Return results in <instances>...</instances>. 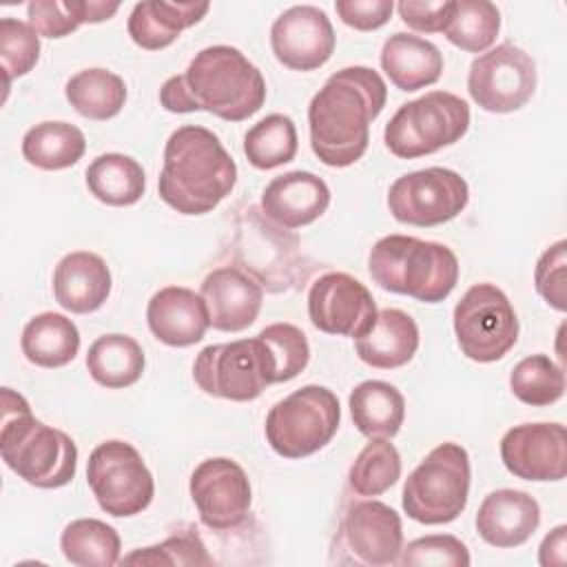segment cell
<instances>
[{"mask_svg":"<svg viewBox=\"0 0 567 567\" xmlns=\"http://www.w3.org/2000/svg\"><path fill=\"white\" fill-rule=\"evenodd\" d=\"M385 100L388 86L374 69L354 64L332 73L308 104L310 146L319 162L346 168L361 159Z\"/></svg>","mask_w":567,"mask_h":567,"instance_id":"obj_1","label":"cell"},{"mask_svg":"<svg viewBox=\"0 0 567 567\" xmlns=\"http://www.w3.org/2000/svg\"><path fill=\"white\" fill-rule=\"evenodd\" d=\"M266 102L261 71L235 47L213 44L195 53L186 71L159 89V104L171 113L206 111L226 122H244Z\"/></svg>","mask_w":567,"mask_h":567,"instance_id":"obj_2","label":"cell"},{"mask_svg":"<svg viewBox=\"0 0 567 567\" xmlns=\"http://www.w3.org/2000/svg\"><path fill=\"white\" fill-rule=\"evenodd\" d=\"M237 184V164L219 137L199 124L173 131L157 177L159 199L182 215L215 210Z\"/></svg>","mask_w":567,"mask_h":567,"instance_id":"obj_3","label":"cell"},{"mask_svg":"<svg viewBox=\"0 0 567 567\" xmlns=\"http://www.w3.org/2000/svg\"><path fill=\"white\" fill-rule=\"evenodd\" d=\"M0 454L11 472L40 489L71 483L78 470L75 441L35 419L27 399L11 388H2Z\"/></svg>","mask_w":567,"mask_h":567,"instance_id":"obj_4","label":"cell"},{"mask_svg":"<svg viewBox=\"0 0 567 567\" xmlns=\"http://www.w3.org/2000/svg\"><path fill=\"white\" fill-rule=\"evenodd\" d=\"M368 270L383 290L423 303L447 299L458 281V259L452 248L410 235L381 237L370 248Z\"/></svg>","mask_w":567,"mask_h":567,"instance_id":"obj_5","label":"cell"},{"mask_svg":"<svg viewBox=\"0 0 567 567\" xmlns=\"http://www.w3.org/2000/svg\"><path fill=\"white\" fill-rule=\"evenodd\" d=\"M470 454L463 445L445 441L410 472L403 485V512L421 525L456 520L470 498Z\"/></svg>","mask_w":567,"mask_h":567,"instance_id":"obj_6","label":"cell"},{"mask_svg":"<svg viewBox=\"0 0 567 567\" xmlns=\"http://www.w3.org/2000/svg\"><path fill=\"white\" fill-rule=\"evenodd\" d=\"M467 128V102L450 91H430L399 106L383 128V142L392 155L416 159L456 144Z\"/></svg>","mask_w":567,"mask_h":567,"instance_id":"obj_7","label":"cell"},{"mask_svg":"<svg viewBox=\"0 0 567 567\" xmlns=\"http://www.w3.org/2000/svg\"><path fill=\"white\" fill-rule=\"evenodd\" d=\"M341 408L332 390L303 385L266 414V441L284 458H303L326 447L339 430Z\"/></svg>","mask_w":567,"mask_h":567,"instance_id":"obj_8","label":"cell"},{"mask_svg":"<svg viewBox=\"0 0 567 567\" xmlns=\"http://www.w3.org/2000/svg\"><path fill=\"white\" fill-rule=\"evenodd\" d=\"M193 379L210 396L244 403L277 383V363L259 337L213 343L195 357Z\"/></svg>","mask_w":567,"mask_h":567,"instance_id":"obj_9","label":"cell"},{"mask_svg":"<svg viewBox=\"0 0 567 567\" xmlns=\"http://www.w3.org/2000/svg\"><path fill=\"white\" fill-rule=\"evenodd\" d=\"M454 334L461 352L476 363L503 359L518 341V317L509 297L494 284H474L454 306Z\"/></svg>","mask_w":567,"mask_h":567,"instance_id":"obj_10","label":"cell"},{"mask_svg":"<svg viewBox=\"0 0 567 567\" xmlns=\"http://www.w3.org/2000/svg\"><path fill=\"white\" fill-rule=\"evenodd\" d=\"M86 483L100 509L117 518L142 514L155 496V481L142 454L120 439L104 441L89 454Z\"/></svg>","mask_w":567,"mask_h":567,"instance_id":"obj_11","label":"cell"},{"mask_svg":"<svg viewBox=\"0 0 567 567\" xmlns=\"http://www.w3.org/2000/svg\"><path fill=\"white\" fill-rule=\"evenodd\" d=\"M467 202V182L456 171L443 166L405 173L396 177L388 190L392 217L419 228H432L458 217Z\"/></svg>","mask_w":567,"mask_h":567,"instance_id":"obj_12","label":"cell"},{"mask_svg":"<svg viewBox=\"0 0 567 567\" xmlns=\"http://www.w3.org/2000/svg\"><path fill=\"white\" fill-rule=\"evenodd\" d=\"M536 80L532 55L512 42H503L472 60L467 91L483 111L512 113L532 100Z\"/></svg>","mask_w":567,"mask_h":567,"instance_id":"obj_13","label":"cell"},{"mask_svg":"<svg viewBox=\"0 0 567 567\" xmlns=\"http://www.w3.org/2000/svg\"><path fill=\"white\" fill-rule=\"evenodd\" d=\"M188 492L197 507L199 520L215 532H226L241 525L252 501L248 474L228 456L202 461L190 474Z\"/></svg>","mask_w":567,"mask_h":567,"instance_id":"obj_14","label":"cell"},{"mask_svg":"<svg viewBox=\"0 0 567 567\" xmlns=\"http://www.w3.org/2000/svg\"><path fill=\"white\" fill-rule=\"evenodd\" d=\"M308 317L326 334L359 339L377 319L372 292L348 272H326L308 290Z\"/></svg>","mask_w":567,"mask_h":567,"instance_id":"obj_15","label":"cell"},{"mask_svg":"<svg viewBox=\"0 0 567 567\" xmlns=\"http://www.w3.org/2000/svg\"><path fill=\"white\" fill-rule=\"evenodd\" d=\"M334 29L323 9L295 4L279 13L270 27L275 58L292 71H315L334 53Z\"/></svg>","mask_w":567,"mask_h":567,"instance_id":"obj_16","label":"cell"},{"mask_svg":"<svg viewBox=\"0 0 567 567\" xmlns=\"http://www.w3.org/2000/svg\"><path fill=\"white\" fill-rule=\"evenodd\" d=\"M501 461L523 481H563L567 474V430L563 423H520L501 439Z\"/></svg>","mask_w":567,"mask_h":567,"instance_id":"obj_17","label":"cell"},{"mask_svg":"<svg viewBox=\"0 0 567 567\" xmlns=\"http://www.w3.org/2000/svg\"><path fill=\"white\" fill-rule=\"evenodd\" d=\"M339 545L350 551L354 563L396 565L403 549L401 516L381 501H354L343 512Z\"/></svg>","mask_w":567,"mask_h":567,"instance_id":"obj_18","label":"cell"},{"mask_svg":"<svg viewBox=\"0 0 567 567\" xmlns=\"http://www.w3.org/2000/svg\"><path fill=\"white\" fill-rule=\"evenodd\" d=\"M206 301L208 319L215 330L241 332L255 323L264 301L261 284L237 266L210 270L199 288Z\"/></svg>","mask_w":567,"mask_h":567,"instance_id":"obj_19","label":"cell"},{"mask_svg":"<svg viewBox=\"0 0 567 567\" xmlns=\"http://www.w3.org/2000/svg\"><path fill=\"white\" fill-rule=\"evenodd\" d=\"M146 323L159 343L188 348L204 339L210 319L199 292L186 286H164L148 299Z\"/></svg>","mask_w":567,"mask_h":567,"instance_id":"obj_20","label":"cell"},{"mask_svg":"<svg viewBox=\"0 0 567 567\" xmlns=\"http://www.w3.org/2000/svg\"><path fill=\"white\" fill-rule=\"evenodd\" d=\"M474 523L487 545L498 549L520 547L540 525V505L523 489H494L478 505Z\"/></svg>","mask_w":567,"mask_h":567,"instance_id":"obj_21","label":"cell"},{"mask_svg":"<svg viewBox=\"0 0 567 567\" xmlns=\"http://www.w3.org/2000/svg\"><path fill=\"white\" fill-rule=\"evenodd\" d=\"M328 184L310 171H290L268 182L261 213L284 228H301L319 219L330 206Z\"/></svg>","mask_w":567,"mask_h":567,"instance_id":"obj_22","label":"cell"},{"mask_svg":"<svg viewBox=\"0 0 567 567\" xmlns=\"http://www.w3.org/2000/svg\"><path fill=\"white\" fill-rule=\"evenodd\" d=\"M111 286L113 279L106 261L91 250L64 255L53 270V297L73 315H89L102 308Z\"/></svg>","mask_w":567,"mask_h":567,"instance_id":"obj_23","label":"cell"},{"mask_svg":"<svg viewBox=\"0 0 567 567\" xmlns=\"http://www.w3.org/2000/svg\"><path fill=\"white\" fill-rule=\"evenodd\" d=\"M354 350L357 357L370 368H401L410 363L419 350V326L399 308L377 310L372 328L354 339Z\"/></svg>","mask_w":567,"mask_h":567,"instance_id":"obj_24","label":"cell"},{"mask_svg":"<svg viewBox=\"0 0 567 567\" xmlns=\"http://www.w3.org/2000/svg\"><path fill=\"white\" fill-rule=\"evenodd\" d=\"M381 69L399 91H419L439 82L443 55L430 40L414 33H392L381 47Z\"/></svg>","mask_w":567,"mask_h":567,"instance_id":"obj_25","label":"cell"},{"mask_svg":"<svg viewBox=\"0 0 567 567\" xmlns=\"http://www.w3.org/2000/svg\"><path fill=\"white\" fill-rule=\"evenodd\" d=\"M208 2L144 0L133 7L126 29L137 47L146 51H159L171 47L184 29L197 24L208 13Z\"/></svg>","mask_w":567,"mask_h":567,"instance_id":"obj_26","label":"cell"},{"mask_svg":"<svg viewBox=\"0 0 567 567\" xmlns=\"http://www.w3.org/2000/svg\"><path fill=\"white\" fill-rule=\"evenodd\" d=\"M348 408L354 427L368 439H392L399 434L405 419V399L396 385L379 379L359 383Z\"/></svg>","mask_w":567,"mask_h":567,"instance_id":"obj_27","label":"cell"},{"mask_svg":"<svg viewBox=\"0 0 567 567\" xmlns=\"http://www.w3.org/2000/svg\"><path fill=\"white\" fill-rule=\"evenodd\" d=\"M20 348L38 368H64L80 350V330L60 312H40L22 328Z\"/></svg>","mask_w":567,"mask_h":567,"instance_id":"obj_28","label":"cell"},{"mask_svg":"<svg viewBox=\"0 0 567 567\" xmlns=\"http://www.w3.org/2000/svg\"><path fill=\"white\" fill-rule=\"evenodd\" d=\"M146 359L142 346L128 334H102L86 352V370L91 379L109 390H122L140 381Z\"/></svg>","mask_w":567,"mask_h":567,"instance_id":"obj_29","label":"cell"},{"mask_svg":"<svg viewBox=\"0 0 567 567\" xmlns=\"http://www.w3.org/2000/svg\"><path fill=\"white\" fill-rule=\"evenodd\" d=\"M91 195L106 206H133L146 190V175L137 159L122 153L97 155L86 166Z\"/></svg>","mask_w":567,"mask_h":567,"instance_id":"obj_30","label":"cell"},{"mask_svg":"<svg viewBox=\"0 0 567 567\" xmlns=\"http://www.w3.org/2000/svg\"><path fill=\"white\" fill-rule=\"evenodd\" d=\"M64 95L82 117L106 122L122 111L126 102V84L117 73L102 66H91L66 80Z\"/></svg>","mask_w":567,"mask_h":567,"instance_id":"obj_31","label":"cell"},{"mask_svg":"<svg viewBox=\"0 0 567 567\" xmlns=\"http://www.w3.org/2000/svg\"><path fill=\"white\" fill-rule=\"evenodd\" d=\"M22 157L42 171H64L78 164L86 151L84 133L69 122H40L22 137Z\"/></svg>","mask_w":567,"mask_h":567,"instance_id":"obj_32","label":"cell"},{"mask_svg":"<svg viewBox=\"0 0 567 567\" xmlns=\"http://www.w3.org/2000/svg\"><path fill=\"white\" fill-rule=\"evenodd\" d=\"M60 549L78 567H113L120 563L122 540L115 527L100 518H75L60 536Z\"/></svg>","mask_w":567,"mask_h":567,"instance_id":"obj_33","label":"cell"},{"mask_svg":"<svg viewBox=\"0 0 567 567\" xmlns=\"http://www.w3.org/2000/svg\"><path fill=\"white\" fill-rule=\"evenodd\" d=\"M299 148L297 126L284 113H270L244 135V153L259 171H270L295 159Z\"/></svg>","mask_w":567,"mask_h":567,"instance_id":"obj_34","label":"cell"},{"mask_svg":"<svg viewBox=\"0 0 567 567\" xmlns=\"http://www.w3.org/2000/svg\"><path fill=\"white\" fill-rule=\"evenodd\" d=\"M501 31V11L489 0H454L445 38L467 51L485 53Z\"/></svg>","mask_w":567,"mask_h":567,"instance_id":"obj_35","label":"cell"},{"mask_svg":"<svg viewBox=\"0 0 567 567\" xmlns=\"http://www.w3.org/2000/svg\"><path fill=\"white\" fill-rule=\"evenodd\" d=\"M401 478V454L390 439H370L350 465L348 483L359 496H381Z\"/></svg>","mask_w":567,"mask_h":567,"instance_id":"obj_36","label":"cell"},{"mask_svg":"<svg viewBox=\"0 0 567 567\" xmlns=\"http://www.w3.org/2000/svg\"><path fill=\"white\" fill-rule=\"evenodd\" d=\"M512 394L532 408H545L563 399L565 372L547 354H532L520 359L509 372Z\"/></svg>","mask_w":567,"mask_h":567,"instance_id":"obj_37","label":"cell"},{"mask_svg":"<svg viewBox=\"0 0 567 567\" xmlns=\"http://www.w3.org/2000/svg\"><path fill=\"white\" fill-rule=\"evenodd\" d=\"M40 60V35L22 20L2 18L0 20V62L4 75V91L16 78L27 75Z\"/></svg>","mask_w":567,"mask_h":567,"instance_id":"obj_38","label":"cell"},{"mask_svg":"<svg viewBox=\"0 0 567 567\" xmlns=\"http://www.w3.org/2000/svg\"><path fill=\"white\" fill-rule=\"evenodd\" d=\"M122 565H213V556L208 554L199 534L186 529L164 538L157 545L126 554Z\"/></svg>","mask_w":567,"mask_h":567,"instance_id":"obj_39","label":"cell"},{"mask_svg":"<svg viewBox=\"0 0 567 567\" xmlns=\"http://www.w3.org/2000/svg\"><path fill=\"white\" fill-rule=\"evenodd\" d=\"M272 352L277 363V383H286L306 370L310 361V343L301 328L279 321L266 326L257 334Z\"/></svg>","mask_w":567,"mask_h":567,"instance_id":"obj_40","label":"cell"},{"mask_svg":"<svg viewBox=\"0 0 567 567\" xmlns=\"http://www.w3.org/2000/svg\"><path fill=\"white\" fill-rule=\"evenodd\" d=\"M401 567H467L470 565V551L467 545L452 536V534H430L421 536L412 543H408L401 554L399 563Z\"/></svg>","mask_w":567,"mask_h":567,"instance_id":"obj_41","label":"cell"},{"mask_svg":"<svg viewBox=\"0 0 567 567\" xmlns=\"http://www.w3.org/2000/svg\"><path fill=\"white\" fill-rule=\"evenodd\" d=\"M567 241L558 239L536 261L534 286L536 292L558 312L567 308Z\"/></svg>","mask_w":567,"mask_h":567,"instance_id":"obj_42","label":"cell"},{"mask_svg":"<svg viewBox=\"0 0 567 567\" xmlns=\"http://www.w3.org/2000/svg\"><path fill=\"white\" fill-rule=\"evenodd\" d=\"M29 24L44 38H64L80 27L71 0H33L27 4Z\"/></svg>","mask_w":567,"mask_h":567,"instance_id":"obj_43","label":"cell"},{"mask_svg":"<svg viewBox=\"0 0 567 567\" xmlns=\"http://www.w3.org/2000/svg\"><path fill=\"white\" fill-rule=\"evenodd\" d=\"M454 9V0H425V2H414V0H403L396 4V11L401 20L419 31V33H439L445 31L450 16Z\"/></svg>","mask_w":567,"mask_h":567,"instance_id":"obj_44","label":"cell"},{"mask_svg":"<svg viewBox=\"0 0 567 567\" xmlns=\"http://www.w3.org/2000/svg\"><path fill=\"white\" fill-rule=\"evenodd\" d=\"M392 0H337L334 11L343 24L357 31H374L392 16Z\"/></svg>","mask_w":567,"mask_h":567,"instance_id":"obj_45","label":"cell"},{"mask_svg":"<svg viewBox=\"0 0 567 567\" xmlns=\"http://www.w3.org/2000/svg\"><path fill=\"white\" fill-rule=\"evenodd\" d=\"M565 549H567V527H554L538 547V563L543 567L549 565H565Z\"/></svg>","mask_w":567,"mask_h":567,"instance_id":"obj_46","label":"cell"},{"mask_svg":"<svg viewBox=\"0 0 567 567\" xmlns=\"http://www.w3.org/2000/svg\"><path fill=\"white\" fill-rule=\"evenodd\" d=\"M71 7L80 20V24H95L113 18L120 9V2H104V0H71Z\"/></svg>","mask_w":567,"mask_h":567,"instance_id":"obj_47","label":"cell"}]
</instances>
